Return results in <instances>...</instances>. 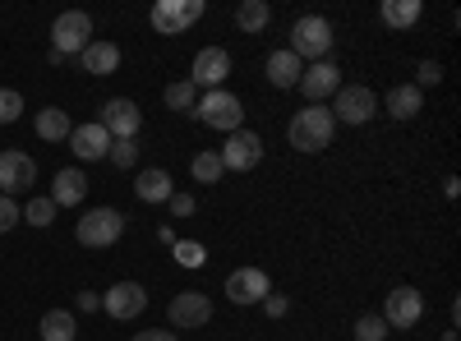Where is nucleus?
I'll list each match as a JSON object with an SVG mask.
<instances>
[{"instance_id":"nucleus-1","label":"nucleus","mask_w":461,"mask_h":341,"mask_svg":"<svg viewBox=\"0 0 461 341\" xmlns=\"http://www.w3.org/2000/svg\"><path fill=\"white\" fill-rule=\"evenodd\" d=\"M332 134H337V121H332L328 106H304L286 125V139H291L295 153H323V148L332 143Z\"/></svg>"},{"instance_id":"nucleus-2","label":"nucleus","mask_w":461,"mask_h":341,"mask_svg":"<svg viewBox=\"0 0 461 341\" xmlns=\"http://www.w3.org/2000/svg\"><path fill=\"white\" fill-rule=\"evenodd\" d=\"M194 116H199L203 125L221 130V134H236V130H245V102H240L236 93H226V88H212V93L199 97Z\"/></svg>"},{"instance_id":"nucleus-3","label":"nucleus","mask_w":461,"mask_h":341,"mask_svg":"<svg viewBox=\"0 0 461 341\" xmlns=\"http://www.w3.org/2000/svg\"><path fill=\"white\" fill-rule=\"evenodd\" d=\"M286 51H295L300 60H328V51H332V23L323 19V14H304V19H295V28H291V47Z\"/></svg>"},{"instance_id":"nucleus-4","label":"nucleus","mask_w":461,"mask_h":341,"mask_svg":"<svg viewBox=\"0 0 461 341\" xmlns=\"http://www.w3.org/2000/svg\"><path fill=\"white\" fill-rule=\"evenodd\" d=\"M121 231H125V212L121 208H93V212L79 217V226H74L79 245H88V249L115 245V240H121Z\"/></svg>"},{"instance_id":"nucleus-5","label":"nucleus","mask_w":461,"mask_h":341,"mask_svg":"<svg viewBox=\"0 0 461 341\" xmlns=\"http://www.w3.org/2000/svg\"><path fill=\"white\" fill-rule=\"evenodd\" d=\"M328 111H332L337 125H341V121H346V125H369V121L378 116V97H374L365 84H341V88L332 93V106H328Z\"/></svg>"},{"instance_id":"nucleus-6","label":"nucleus","mask_w":461,"mask_h":341,"mask_svg":"<svg viewBox=\"0 0 461 341\" xmlns=\"http://www.w3.org/2000/svg\"><path fill=\"white\" fill-rule=\"evenodd\" d=\"M88 42H93V19H88L84 10H65V14L51 23V51L79 56Z\"/></svg>"},{"instance_id":"nucleus-7","label":"nucleus","mask_w":461,"mask_h":341,"mask_svg":"<svg viewBox=\"0 0 461 341\" xmlns=\"http://www.w3.org/2000/svg\"><path fill=\"white\" fill-rule=\"evenodd\" d=\"M32 184H37V162L28 153H19V148H5V153H0V194L19 199Z\"/></svg>"},{"instance_id":"nucleus-8","label":"nucleus","mask_w":461,"mask_h":341,"mask_svg":"<svg viewBox=\"0 0 461 341\" xmlns=\"http://www.w3.org/2000/svg\"><path fill=\"white\" fill-rule=\"evenodd\" d=\"M199 19H203V0H158V5H152V28L162 37H180Z\"/></svg>"},{"instance_id":"nucleus-9","label":"nucleus","mask_w":461,"mask_h":341,"mask_svg":"<svg viewBox=\"0 0 461 341\" xmlns=\"http://www.w3.org/2000/svg\"><path fill=\"white\" fill-rule=\"evenodd\" d=\"M97 125H102L111 139H139V130H143V111H139V102H130V97H111V102L102 106Z\"/></svg>"},{"instance_id":"nucleus-10","label":"nucleus","mask_w":461,"mask_h":341,"mask_svg":"<svg viewBox=\"0 0 461 341\" xmlns=\"http://www.w3.org/2000/svg\"><path fill=\"white\" fill-rule=\"evenodd\" d=\"M420 314H425V295H420L415 286H397V291H388V300H383L378 319L388 328H415Z\"/></svg>"},{"instance_id":"nucleus-11","label":"nucleus","mask_w":461,"mask_h":341,"mask_svg":"<svg viewBox=\"0 0 461 341\" xmlns=\"http://www.w3.org/2000/svg\"><path fill=\"white\" fill-rule=\"evenodd\" d=\"M273 295V282H267L263 268H236L226 277V300L230 305H263Z\"/></svg>"},{"instance_id":"nucleus-12","label":"nucleus","mask_w":461,"mask_h":341,"mask_svg":"<svg viewBox=\"0 0 461 341\" xmlns=\"http://www.w3.org/2000/svg\"><path fill=\"white\" fill-rule=\"evenodd\" d=\"M230 79V51L226 47H203L199 56H194V69H189V84L194 88H221Z\"/></svg>"},{"instance_id":"nucleus-13","label":"nucleus","mask_w":461,"mask_h":341,"mask_svg":"<svg viewBox=\"0 0 461 341\" xmlns=\"http://www.w3.org/2000/svg\"><path fill=\"white\" fill-rule=\"evenodd\" d=\"M221 166L226 171H249V166H258L263 162V139L254 134V130H236L226 139V148H221Z\"/></svg>"},{"instance_id":"nucleus-14","label":"nucleus","mask_w":461,"mask_h":341,"mask_svg":"<svg viewBox=\"0 0 461 341\" xmlns=\"http://www.w3.org/2000/svg\"><path fill=\"white\" fill-rule=\"evenodd\" d=\"M304 97H310V106H323L337 88H341V69L332 65V60H314L310 69L300 74V84H295Z\"/></svg>"},{"instance_id":"nucleus-15","label":"nucleus","mask_w":461,"mask_h":341,"mask_svg":"<svg viewBox=\"0 0 461 341\" xmlns=\"http://www.w3.org/2000/svg\"><path fill=\"white\" fill-rule=\"evenodd\" d=\"M102 310L111 314V319H139L143 310H148V291L139 286V282H115L106 295H102Z\"/></svg>"},{"instance_id":"nucleus-16","label":"nucleus","mask_w":461,"mask_h":341,"mask_svg":"<svg viewBox=\"0 0 461 341\" xmlns=\"http://www.w3.org/2000/svg\"><path fill=\"white\" fill-rule=\"evenodd\" d=\"M167 314H171L176 328H203V323H212V300L203 291H176Z\"/></svg>"},{"instance_id":"nucleus-17","label":"nucleus","mask_w":461,"mask_h":341,"mask_svg":"<svg viewBox=\"0 0 461 341\" xmlns=\"http://www.w3.org/2000/svg\"><path fill=\"white\" fill-rule=\"evenodd\" d=\"M69 148H74V157L97 162V157H106V153H111V134H106L97 121H88V125H74V130H69Z\"/></svg>"},{"instance_id":"nucleus-18","label":"nucleus","mask_w":461,"mask_h":341,"mask_svg":"<svg viewBox=\"0 0 461 341\" xmlns=\"http://www.w3.org/2000/svg\"><path fill=\"white\" fill-rule=\"evenodd\" d=\"M84 194H88V175H84L79 166H60L47 199H51L56 208H74V203H84Z\"/></svg>"},{"instance_id":"nucleus-19","label":"nucleus","mask_w":461,"mask_h":341,"mask_svg":"<svg viewBox=\"0 0 461 341\" xmlns=\"http://www.w3.org/2000/svg\"><path fill=\"white\" fill-rule=\"evenodd\" d=\"M79 65H84V74H97V79H106V74L121 69V47L106 42V37H93V42L79 51Z\"/></svg>"},{"instance_id":"nucleus-20","label":"nucleus","mask_w":461,"mask_h":341,"mask_svg":"<svg viewBox=\"0 0 461 341\" xmlns=\"http://www.w3.org/2000/svg\"><path fill=\"white\" fill-rule=\"evenodd\" d=\"M134 194H139V203H167V199L176 194V184H171V175H167L162 166H148V171H139V180H134Z\"/></svg>"},{"instance_id":"nucleus-21","label":"nucleus","mask_w":461,"mask_h":341,"mask_svg":"<svg viewBox=\"0 0 461 341\" xmlns=\"http://www.w3.org/2000/svg\"><path fill=\"white\" fill-rule=\"evenodd\" d=\"M300 74H304V65H300V56L295 51H273V56H267V84H273V88H295L300 84Z\"/></svg>"},{"instance_id":"nucleus-22","label":"nucleus","mask_w":461,"mask_h":341,"mask_svg":"<svg viewBox=\"0 0 461 341\" xmlns=\"http://www.w3.org/2000/svg\"><path fill=\"white\" fill-rule=\"evenodd\" d=\"M32 130H37V139L60 143V139H69L74 121H69V111H60V106H42V111H37V121H32Z\"/></svg>"},{"instance_id":"nucleus-23","label":"nucleus","mask_w":461,"mask_h":341,"mask_svg":"<svg viewBox=\"0 0 461 341\" xmlns=\"http://www.w3.org/2000/svg\"><path fill=\"white\" fill-rule=\"evenodd\" d=\"M420 106H425V93H420L415 84H397V88L388 93V116H393V121H415Z\"/></svg>"},{"instance_id":"nucleus-24","label":"nucleus","mask_w":461,"mask_h":341,"mask_svg":"<svg viewBox=\"0 0 461 341\" xmlns=\"http://www.w3.org/2000/svg\"><path fill=\"white\" fill-rule=\"evenodd\" d=\"M378 19L388 28H411V23H420V0H383Z\"/></svg>"},{"instance_id":"nucleus-25","label":"nucleus","mask_w":461,"mask_h":341,"mask_svg":"<svg viewBox=\"0 0 461 341\" xmlns=\"http://www.w3.org/2000/svg\"><path fill=\"white\" fill-rule=\"evenodd\" d=\"M37 332H42V341H74V332H79V328H74V314L69 310H47Z\"/></svg>"},{"instance_id":"nucleus-26","label":"nucleus","mask_w":461,"mask_h":341,"mask_svg":"<svg viewBox=\"0 0 461 341\" xmlns=\"http://www.w3.org/2000/svg\"><path fill=\"white\" fill-rule=\"evenodd\" d=\"M267 19H273V10H267V0H240V10H236V23L245 32H263Z\"/></svg>"},{"instance_id":"nucleus-27","label":"nucleus","mask_w":461,"mask_h":341,"mask_svg":"<svg viewBox=\"0 0 461 341\" xmlns=\"http://www.w3.org/2000/svg\"><path fill=\"white\" fill-rule=\"evenodd\" d=\"M162 97H167V106H171V111H185V116H194V106H199V88L189 84V79L171 84V88H167Z\"/></svg>"},{"instance_id":"nucleus-28","label":"nucleus","mask_w":461,"mask_h":341,"mask_svg":"<svg viewBox=\"0 0 461 341\" xmlns=\"http://www.w3.org/2000/svg\"><path fill=\"white\" fill-rule=\"evenodd\" d=\"M221 171H226V166H221V157L212 153V148H208V153H199L194 162H189V175H194L199 184H217V180H221Z\"/></svg>"},{"instance_id":"nucleus-29","label":"nucleus","mask_w":461,"mask_h":341,"mask_svg":"<svg viewBox=\"0 0 461 341\" xmlns=\"http://www.w3.org/2000/svg\"><path fill=\"white\" fill-rule=\"evenodd\" d=\"M171 258L180 263V268H203V258H208V249H203L199 240H176Z\"/></svg>"},{"instance_id":"nucleus-30","label":"nucleus","mask_w":461,"mask_h":341,"mask_svg":"<svg viewBox=\"0 0 461 341\" xmlns=\"http://www.w3.org/2000/svg\"><path fill=\"white\" fill-rule=\"evenodd\" d=\"M19 217L28 226H51L56 221V203L51 199H28V208H19Z\"/></svg>"},{"instance_id":"nucleus-31","label":"nucleus","mask_w":461,"mask_h":341,"mask_svg":"<svg viewBox=\"0 0 461 341\" xmlns=\"http://www.w3.org/2000/svg\"><path fill=\"white\" fill-rule=\"evenodd\" d=\"M115 166H121V171H130L134 162H139V143L134 139H111V153H106Z\"/></svg>"},{"instance_id":"nucleus-32","label":"nucleus","mask_w":461,"mask_h":341,"mask_svg":"<svg viewBox=\"0 0 461 341\" xmlns=\"http://www.w3.org/2000/svg\"><path fill=\"white\" fill-rule=\"evenodd\" d=\"M23 116V97L14 88H0V125H14Z\"/></svg>"},{"instance_id":"nucleus-33","label":"nucleus","mask_w":461,"mask_h":341,"mask_svg":"<svg viewBox=\"0 0 461 341\" xmlns=\"http://www.w3.org/2000/svg\"><path fill=\"white\" fill-rule=\"evenodd\" d=\"M383 337H388V323H383L378 314H365L356 323V341H383Z\"/></svg>"},{"instance_id":"nucleus-34","label":"nucleus","mask_w":461,"mask_h":341,"mask_svg":"<svg viewBox=\"0 0 461 341\" xmlns=\"http://www.w3.org/2000/svg\"><path fill=\"white\" fill-rule=\"evenodd\" d=\"M438 79H443V65H438V60H420V74H415V88L425 93V88H434Z\"/></svg>"},{"instance_id":"nucleus-35","label":"nucleus","mask_w":461,"mask_h":341,"mask_svg":"<svg viewBox=\"0 0 461 341\" xmlns=\"http://www.w3.org/2000/svg\"><path fill=\"white\" fill-rule=\"evenodd\" d=\"M19 221H23V217H19V203L0 194V236H5V231H14Z\"/></svg>"},{"instance_id":"nucleus-36","label":"nucleus","mask_w":461,"mask_h":341,"mask_svg":"<svg viewBox=\"0 0 461 341\" xmlns=\"http://www.w3.org/2000/svg\"><path fill=\"white\" fill-rule=\"evenodd\" d=\"M167 203H171V212H176V217H194V208H199V199H194V194H171Z\"/></svg>"},{"instance_id":"nucleus-37","label":"nucleus","mask_w":461,"mask_h":341,"mask_svg":"<svg viewBox=\"0 0 461 341\" xmlns=\"http://www.w3.org/2000/svg\"><path fill=\"white\" fill-rule=\"evenodd\" d=\"M286 310H291L286 295H267V300H263V314H267V319H286Z\"/></svg>"},{"instance_id":"nucleus-38","label":"nucleus","mask_w":461,"mask_h":341,"mask_svg":"<svg viewBox=\"0 0 461 341\" xmlns=\"http://www.w3.org/2000/svg\"><path fill=\"white\" fill-rule=\"evenodd\" d=\"M79 310H84V314H97V310H102V295H97V291H79Z\"/></svg>"},{"instance_id":"nucleus-39","label":"nucleus","mask_w":461,"mask_h":341,"mask_svg":"<svg viewBox=\"0 0 461 341\" xmlns=\"http://www.w3.org/2000/svg\"><path fill=\"white\" fill-rule=\"evenodd\" d=\"M134 341H180L176 332H158V328H152V332H139Z\"/></svg>"}]
</instances>
